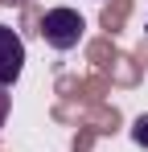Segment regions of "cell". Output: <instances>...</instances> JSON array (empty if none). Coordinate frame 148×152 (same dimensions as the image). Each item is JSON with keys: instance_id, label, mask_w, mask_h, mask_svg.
Here are the masks:
<instances>
[{"instance_id": "5", "label": "cell", "mask_w": 148, "mask_h": 152, "mask_svg": "<svg viewBox=\"0 0 148 152\" xmlns=\"http://www.w3.org/2000/svg\"><path fill=\"white\" fill-rule=\"evenodd\" d=\"M0 4H29V0H0Z\"/></svg>"}, {"instance_id": "1", "label": "cell", "mask_w": 148, "mask_h": 152, "mask_svg": "<svg viewBox=\"0 0 148 152\" xmlns=\"http://www.w3.org/2000/svg\"><path fill=\"white\" fill-rule=\"evenodd\" d=\"M82 37H86V21H82L74 8H66V4L45 8V17H41V41H45L49 50L66 53V50H74Z\"/></svg>"}, {"instance_id": "2", "label": "cell", "mask_w": 148, "mask_h": 152, "mask_svg": "<svg viewBox=\"0 0 148 152\" xmlns=\"http://www.w3.org/2000/svg\"><path fill=\"white\" fill-rule=\"evenodd\" d=\"M25 70V37L12 25H0V86H12Z\"/></svg>"}, {"instance_id": "4", "label": "cell", "mask_w": 148, "mask_h": 152, "mask_svg": "<svg viewBox=\"0 0 148 152\" xmlns=\"http://www.w3.org/2000/svg\"><path fill=\"white\" fill-rule=\"evenodd\" d=\"M8 107H12V95H8V86H0V127L8 124Z\"/></svg>"}, {"instance_id": "3", "label": "cell", "mask_w": 148, "mask_h": 152, "mask_svg": "<svg viewBox=\"0 0 148 152\" xmlns=\"http://www.w3.org/2000/svg\"><path fill=\"white\" fill-rule=\"evenodd\" d=\"M132 140H136L140 148H148V115H136V119H132Z\"/></svg>"}]
</instances>
